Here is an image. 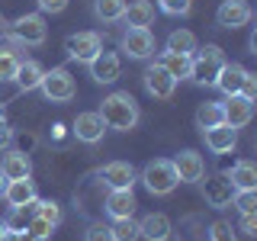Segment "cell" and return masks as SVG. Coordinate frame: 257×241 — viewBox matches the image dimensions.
I'll return each instance as SVG.
<instances>
[{
	"label": "cell",
	"mask_w": 257,
	"mask_h": 241,
	"mask_svg": "<svg viewBox=\"0 0 257 241\" xmlns=\"http://www.w3.org/2000/svg\"><path fill=\"white\" fill-rule=\"evenodd\" d=\"M100 116L106 129H116V132H128V129H135L139 123V103H135V96L128 90H116L109 96H103V106H100Z\"/></svg>",
	"instance_id": "6da1fadb"
},
{
	"label": "cell",
	"mask_w": 257,
	"mask_h": 241,
	"mask_svg": "<svg viewBox=\"0 0 257 241\" xmlns=\"http://www.w3.org/2000/svg\"><path fill=\"white\" fill-rule=\"evenodd\" d=\"M225 68V52L219 45H206V48H196L190 55V80L199 87H215V77L219 71Z\"/></svg>",
	"instance_id": "7a4b0ae2"
},
{
	"label": "cell",
	"mask_w": 257,
	"mask_h": 241,
	"mask_svg": "<svg viewBox=\"0 0 257 241\" xmlns=\"http://www.w3.org/2000/svg\"><path fill=\"white\" fill-rule=\"evenodd\" d=\"M139 180L145 183V190H148L151 196H167V193L177 190L180 177H177V171H174V161L155 158V161H148V164L142 167V177H139Z\"/></svg>",
	"instance_id": "3957f363"
},
{
	"label": "cell",
	"mask_w": 257,
	"mask_h": 241,
	"mask_svg": "<svg viewBox=\"0 0 257 241\" xmlns=\"http://www.w3.org/2000/svg\"><path fill=\"white\" fill-rule=\"evenodd\" d=\"M39 90H42V96L48 103H68V100H74L77 84H74V77H71L68 68H52V71L42 74Z\"/></svg>",
	"instance_id": "277c9868"
},
{
	"label": "cell",
	"mask_w": 257,
	"mask_h": 241,
	"mask_svg": "<svg viewBox=\"0 0 257 241\" xmlns=\"http://www.w3.org/2000/svg\"><path fill=\"white\" fill-rule=\"evenodd\" d=\"M119 48H122L128 58L145 61V58H151V55H155V36H151V29H135V26H128V29L122 32V39H119Z\"/></svg>",
	"instance_id": "5b68a950"
},
{
	"label": "cell",
	"mask_w": 257,
	"mask_h": 241,
	"mask_svg": "<svg viewBox=\"0 0 257 241\" xmlns=\"http://www.w3.org/2000/svg\"><path fill=\"white\" fill-rule=\"evenodd\" d=\"M64 48H68V55L80 64H90L96 55L103 52V39L96 36V32H74V36L64 39Z\"/></svg>",
	"instance_id": "8992f818"
},
{
	"label": "cell",
	"mask_w": 257,
	"mask_h": 241,
	"mask_svg": "<svg viewBox=\"0 0 257 241\" xmlns=\"http://www.w3.org/2000/svg\"><path fill=\"white\" fill-rule=\"evenodd\" d=\"M10 32L16 36V42H23V45H45V39H48V29H45L42 13L20 16V20L10 26Z\"/></svg>",
	"instance_id": "52a82bcc"
},
{
	"label": "cell",
	"mask_w": 257,
	"mask_h": 241,
	"mask_svg": "<svg viewBox=\"0 0 257 241\" xmlns=\"http://www.w3.org/2000/svg\"><path fill=\"white\" fill-rule=\"evenodd\" d=\"M199 187H203V199L212 209H225L231 206V196H235V187H231V180L225 174H212V177H203L199 180Z\"/></svg>",
	"instance_id": "ba28073f"
},
{
	"label": "cell",
	"mask_w": 257,
	"mask_h": 241,
	"mask_svg": "<svg viewBox=\"0 0 257 241\" xmlns=\"http://www.w3.org/2000/svg\"><path fill=\"white\" fill-rule=\"evenodd\" d=\"M251 4L247 0H222V7L215 10V23H219L222 29H241L251 23Z\"/></svg>",
	"instance_id": "9c48e42d"
},
{
	"label": "cell",
	"mask_w": 257,
	"mask_h": 241,
	"mask_svg": "<svg viewBox=\"0 0 257 241\" xmlns=\"http://www.w3.org/2000/svg\"><path fill=\"white\" fill-rule=\"evenodd\" d=\"M222 112H225V126L244 129L254 119V100H247V96H241V93H231V96L222 100Z\"/></svg>",
	"instance_id": "30bf717a"
},
{
	"label": "cell",
	"mask_w": 257,
	"mask_h": 241,
	"mask_svg": "<svg viewBox=\"0 0 257 241\" xmlns=\"http://www.w3.org/2000/svg\"><path fill=\"white\" fill-rule=\"evenodd\" d=\"M174 171H177V177H180V183H199L206 177V161H203L199 151L183 148L180 155L174 158Z\"/></svg>",
	"instance_id": "8fae6325"
},
{
	"label": "cell",
	"mask_w": 257,
	"mask_h": 241,
	"mask_svg": "<svg viewBox=\"0 0 257 241\" xmlns=\"http://www.w3.org/2000/svg\"><path fill=\"white\" fill-rule=\"evenodd\" d=\"M100 180L106 183L109 190H132L135 180H139V174H135V167L128 164V161H109V164H103Z\"/></svg>",
	"instance_id": "7c38bea8"
},
{
	"label": "cell",
	"mask_w": 257,
	"mask_h": 241,
	"mask_svg": "<svg viewBox=\"0 0 257 241\" xmlns=\"http://www.w3.org/2000/svg\"><path fill=\"white\" fill-rule=\"evenodd\" d=\"M142 80H145V90L155 96V100H171L174 90H177V80L167 74V71L161 68L158 61H155V64H151V68L142 74Z\"/></svg>",
	"instance_id": "4fadbf2b"
},
{
	"label": "cell",
	"mask_w": 257,
	"mask_h": 241,
	"mask_svg": "<svg viewBox=\"0 0 257 241\" xmlns=\"http://www.w3.org/2000/svg\"><path fill=\"white\" fill-rule=\"evenodd\" d=\"M71 132L77 135V142L84 145H96L103 139V132H106V123H103L100 112H77L74 126H71Z\"/></svg>",
	"instance_id": "5bb4252c"
},
{
	"label": "cell",
	"mask_w": 257,
	"mask_h": 241,
	"mask_svg": "<svg viewBox=\"0 0 257 241\" xmlns=\"http://www.w3.org/2000/svg\"><path fill=\"white\" fill-rule=\"evenodd\" d=\"M203 142H206V148L212 151V155H228V151L238 145V129L219 123L212 129H203Z\"/></svg>",
	"instance_id": "9a60e30c"
},
{
	"label": "cell",
	"mask_w": 257,
	"mask_h": 241,
	"mask_svg": "<svg viewBox=\"0 0 257 241\" xmlns=\"http://www.w3.org/2000/svg\"><path fill=\"white\" fill-rule=\"evenodd\" d=\"M119 74H122V61H119L116 52H100L90 61V77L96 84H112Z\"/></svg>",
	"instance_id": "2e32d148"
},
{
	"label": "cell",
	"mask_w": 257,
	"mask_h": 241,
	"mask_svg": "<svg viewBox=\"0 0 257 241\" xmlns=\"http://www.w3.org/2000/svg\"><path fill=\"white\" fill-rule=\"evenodd\" d=\"M171 231H174V225L164 212H148L139 222V238H145V241H167Z\"/></svg>",
	"instance_id": "e0dca14e"
},
{
	"label": "cell",
	"mask_w": 257,
	"mask_h": 241,
	"mask_svg": "<svg viewBox=\"0 0 257 241\" xmlns=\"http://www.w3.org/2000/svg\"><path fill=\"white\" fill-rule=\"evenodd\" d=\"M4 199L10 203V209H20V206H32L39 199L36 193V183L29 180V177H20V180H10L4 190Z\"/></svg>",
	"instance_id": "ac0fdd59"
},
{
	"label": "cell",
	"mask_w": 257,
	"mask_h": 241,
	"mask_svg": "<svg viewBox=\"0 0 257 241\" xmlns=\"http://www.w3.org/2000/svg\"><path fill=\"white\" fill-rule=\"evenodd\" d=\"M244 74H247V68H241V64H235V61H225V68L219 71V77H215V87H219V90H222L225 96L241 93Z\"/></svg>",
	"instance_id": "d6986e66"
},
{
	"label": "cell",
	"mask_w": 257,
	"mask_h": 241,
	"mask_svg": "<svg viewBox=\"0 0 257 241\" xmlns=\"http://www.w3.org/2000/svg\"><path fill=\"white\" fill-rule=\"evenodd\" d=\"M135 193L132 190H109L106 196V212L112 219H128V215H135Z\"/></svg>",
	"instance_id": "ffe728a7"
},
{
	"label": "cell",
	"mask_w": 257,
	"mask_h": 241,
	"mask_svg": "<svg viewBox=\"0 0 257 241\" xmlns=\"http://www.w3.org/2000/svg\"><path fill=\"white\" fill-rule=\"evenodd\" d=\"M122 20L135 29H148L151 23H155V4H151V0H132V4H125Z\"/></svg>",
	"instance_id": "44dd1931"
},
{
	"label": "cell",
	"mask_w": 257,
	"mask_h": 241,
	"mask_svg": "<svg viewBox=\"0 0 257 241\" xmlns=\"http://www.w3.org/2000/svg\"><path fill=\"white\" fill-rule=\"evenodd\" d=\"M0 171H4L7 180H20V177L32 174V161L26 151H7L4 161H0Z\"/></svg>",
	"instance_id": "7402d4cb"
},
{
	"label": "cell",
	"mask_w": 257,
	"mask_h": 241,
	"mask_svg": "<svg viewBox=\"0 0 257 241\" xmlns=\"http://www.w3.org/2000/svg\"><path fill=\"white\" fill-rule=\"evenodd\" d=\"M225 177L231 180L235 190H257V167L251 164V161H238Z\"/></svg>",
	"instance_id": "603a6c76"
},
{
	"label": "cell",
	"mask_w": 257,
	"mask_h": 241,
	"mask_svg": "<svg viewBox=\"0 0 257 241\" xmlns=\"http://www.w3.org/2000/svg\"><path fill=\"white\" fill-rule=\"evenodd\" d=\"M42 74H45V68L39 61H20V71H16V84H20V90L23 93H29V90H36L39 84H42Z\"/></svg>",
	"instance_id": "cb8c5ba5"
},
{
	"label": "cell",
	"mask_w": 257,
	"mask_h": 241,
	"mask_svg": "<svg viewBox=\"0 0 257 241\" xmlns=\"http://www.w3.org/2000/svg\"><path fill=\"white\" fill-rule=\"evenodd\" d=\"M219 123H225L222 103H219V100H206V103H199V109H196V126H199V132H203V129L219 126Z\"/></svg>",
	"instance_id": "d4e9b609"
},
{
	"label": "cell",
	"mask_w": 257,
	"mask_h": 241,
	"mask_svg": "<svg viewBox=\"0 0 257 241\" xmlns=\"http://www.w3.org/2000/svg\"><path fill=\"white\" fill-rule=\"evenodd\" d=\"M158 64L167 71L174 80H180V77H187L190 74V55H177V52H164L158 58Z\"/></svg>",
	"instance_id": "484cf974"
},
{
	"label": "cell",
	"mask_w": 257,
	"mask_h": 241,
	"mask_svg": "<svg viewBox=\"0 0 257 241\" xmlns=\"http://www.w3.org/2000/svg\"><path fill=\"white\" fill-rule=\"evenodd\" d=\"M196 36H193L190 29H174L171 36H167V52H177V55H193L196 52Z\"/></svg>",
	"instance_id": "4316f807"
},
{
	"label": "cell",
	"mask_w": 257,
	"mask_h": 241,
	"mask_svg": "<svg viewBox=\"0 0 257 241\" xmlns=\"http://www.w3.org/2000/svg\"><path fill=\"white\" fill-rule=\"evenodd\" d=\"M93 13L100 23H119L125 13V0H93Z\"/></svg>",
	"instance_id": "83f0119b"
},
{
	"label": "cell",
	"mask_w": 257,
	"mask_h": 241,
	"mask_svg": "<svg viewBox=\"0 0 257 241\" xmlns=\"http://www.w3.org/2000/svg\"><path fill=\"white\" fill-rule=\"evenodd\" d=\"M20 55L13 52V48L0 45V84H10V80H16V71H20Z\"/></svg>",
	"instance_id": "f1b7e54d"
},
{
	"label": "cell",
	"mask_w": 257,
	"mask_h": 241,
	"mask_svg": "<svg viewBox=\"0 0 257 241\" xmlns=\"http://www.w3.org/2000/svg\"><path fill=\"white\" fill-rule=\"evenodd\" d=\"M112 241H139V222L128 215V219H112Z\"/></svg>",
	"instance_id": "f546056e"
},
{
	"label": "cell",
	"mask_w": 257,
	"mask_h": 241,
	"mask_svg": "<svg viewBox=\"0 0 257 241\" xmlns=\"http://www.w3.org/2000/svg\"><path fill=\"white\" fill-rule=\"evenodd\" d=\"M32 215L45 219L48 225H58V222H61V206L55 203V199H36V206H32Z\"/></svg>",
	"instance_id": "4dcf8cb0"
},
{
	"label": "cell",
	"mask_w": 257,
	"mask_h": 241,
	"mask_svg": "<svg viewBox=\"0 0 257 241\" xmlns=\"http://www.w3.org/2000/svg\"><path fill=\"white\" fill-rule=\"evenodd\" d=\"M36 206V203H32ZM32 206H20V209H10V219H7V231H26V225L32 219Z\"/></svg>",
	"instance_id": "1f68e13d"
},
{
	"label": "cell",
	"mask_w": 257,
	"mask_h": 241,
	"mask_svg": "<svg viewBox=\"0 0 257 241\" xmlns=\"http://www.w3.org/2000/svg\"><path fill=\"white\" fill-rule=\"evenodd\" d=\"M231 206H238V212H257V190H235Z\"/></svg>",
	"instance_id": "d6a6232c"
},
{
	"label": "cell",
	"mask_w": 257,
	"mask_h": 241,
	"mask_svg": "<svg viewBox=\"0 0 257 241\" xmlns=\"http://www.w3.org/2000/svg\"><path fill=\"white\" fill-rule=\"evenodd\" d=\"M26 231H29V235H36L39 241H48V238H52V231H55V225H48L45 219L32 215V219H29V225H26Z\"/></svg>",
	"instance_id": "836d02e7"
},
{
	"label": "cell",
	"mask_w": 257,
	"mask_h": 241,
	"mask_svg": "<svg viewBox=\"0 0 257 241\" xmlns=\"http://www.w3.org/2000/svg\"><path fill=\"white\" fill-rule=\"evenodd\" d=\"M158 7L167 16H187L190 7H193V0H158Z\"/></svg>",
	"instance_id": "e575fe53"
},
{
	"label": "cell",
	"mask_w": 257,
	"mask_h": 241,
	"mask_svg": "<svg viewBox=\"0 0 257 241\" xmlns=\"http://www.w3.org/2000/svg\"><path fill=\"white\" fill-rule=\"evenodd\" d=\"M84 241H112V228L103 222H93L90 228L84 231Z\"/></svg>",
	"instance_id": "d590c367"
},
{
	"label": "cell",
	"mask_w": 257,
	"mask_h": 241,
	"mask_svg": "<svg viewBox=\"0 0 257 241\" xmlns=\"http://www.w3.org/2000/svg\"><path fill=\"white\" fill-rule=\"evenodd\" d=\"M209 241H238V238L231 235V228L225 222H215L212 228H209Z\"/></svg>",
	"instance_id": "8d00e7d4"
},
{
	"label": "cell",
	"mask_w": 257,
	"mask_h": 241,
	"mask_svg": "<svg viewBox=\"0 0 257 241\" xmlns=\"http://www.w3.org/2000/svg\"><path fill=\"white\" fill-rule=\"evenodd\" d=\"M36 4H39V10H42V13H64V10H68V0H36Z\"/></svg>",
	"instance_id": "74e56055"
},
{
	"label": "cell",
	"mask_w": 257,
	"mask_h": 241,
	"mask_svg": "<svg viewBox=\"0 0 257 241\" xmlns=\"http://www.w3.org/2000/svg\"><path fill=\"white\" fill-rule=\"evenodd\" d=\"M241 96H247V100H254V96H257V74H254V71H247V74H244V84H241Z\"/></svg>",
	"instance_id": "f35d334b"
},
{
	"label": "cell",
	"mask_w": 257,
	"mask_h": 241,
	"mask_svg": "<svg viewBox=\"0 0 257 241\" xmlns=\"http://www.w3.org/2000/svg\"><path fill=\"white\" fill-rule=\"evenodd\" d=\"M241 231L244 235H257V212H241Z\"/></svg>",
	"instance_id": "ab89813d"
},
{
	"label": "cell",
	"mask_w": 257,
	"mask_h": 241,
	"mask_svg": "<svg viewBox=\"0 0 257 241\" xmlns=\"http://www.w3.org/2000/svg\"><path fill=\"white\" fill-rule=\"evenodd\" d=\"M10 145H13V129L7 123H0V151H7Z\"/></svg>",
	"instance_id": "60d3db41"
},
{
	"label": "cell",
	"mask_w": 257,
	"mask_h": 241,
	"mask_svg": "<svg viewBox=\"0 0 257 241\" xmlns=\"http://www.w3.org/2000/svg\"><path fill=\"white\" fill-rule=\"evenodd\" d=\"M16 241H39V238L29 235V231H16Z\"/></svg>",
	"instance_id": "b9f144b4"
},
{
	"label": "cell",
	"mask_w": 257,
	"mask_h": 241,
	"mask_svg": "<svg viewBox=\"0 0 257 241\" xmlns=\"http://www.w3.org/2000/svg\"><path fill=\"white\" fill-rule=\"evenodd\" d=\"M7 183H10V180H7V177H4V171H0V196H4V190H7Z\"/></svg>",
	"instance_id": "7bdbcfd3"
},
{
	"label": "cell",
	"mask_w": 257,
	"mask_h": 241,
	"mask_svg": "<svg viewBox=\"0 0 257 241\" xmlns=\"http://www.w3.org/2000/svg\"><path fill=\"white\" fill-rule=\"evenodd\" d=\"M0 241H16V231H4V238Z\"/></svg>",
	"instance_id": "ee69618b"
},
{
	"label": "cell",
	"mask_w": 257,
	"mask_h": 241,
	"mask_svg": "<svg viewBox=\"0 0 257 241\" xmlns=\"http://www.w3.org/2000/svg\"><path fill=\"white\" fill-rule=\"evenodd\" d=\"M0 123H7V109H4V103H0Z\"/></svg>",
	"instance_id": "f6af8a7d"
},
{
	"label": "cell",
	"mask_w": 257,
	"mask_h": 241,
	"mask_svg": "<svg viewBox=\"0 0 257 241\" xmlns=\"http://www.w3.org/2000/svg\"><path fill=\"white\" fill-rule=\"evenodd\" d=\"M4 231H7V225H4V222H0V238H4Z\"/></svg>",
	"instance_id": "bcb514c9"
}]
</instances>
